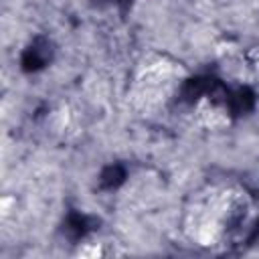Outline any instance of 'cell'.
I'll list each match as a JSON object with an SVG mask.
<instances>
[{
  "label": "cell",
  "mask_w": 259,
  "mask_h": 259,
  "mask_svg": "<svg viewBox=\"0 0 259 259\" xmlns=\"http://www.w3.org/2000/svg\"><path fill=\"white\" fill-rule=\"evenodd\" d=\"M178 227L184 241L196 249H239L259 231V196L237 178H206L186 194Z\"/></svg>",
  "instance_id": "obj_1"
},
{
  "label": "cell",
  "mask_w": 259,
  "mask_h": 259,
  "mask_svg": "<svg viewBox=\"0 0 259 259\" xmlns=\"http://www.w3.org/2000/svg\"><path fill=\"white\" fill-rule=\"evenodd\" d=\"M182 79V67L174 59L166 55H148L138 63L132 85H130V97L136 103V107L152 111L158 107H164L172 93L176 91L178 83Z\"/></svg>",
  "instance_id": "obj_2"
}]
</instances>
